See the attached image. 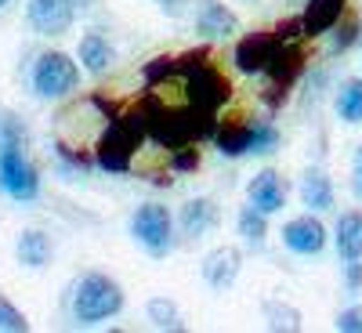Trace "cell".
Listing matches in <instances>:
<instances>
[{
	"label": "cell",
	"instance_id": "obj_13",
	"mask_svg": "<svg viewBox=\"0 0 362 333\" xmlns=\"http://www.w3.org/2000/svg\"><path fill=\"white\" fill-rule=\"evenodd\" d=\"M344 4H348V0H308L305 15H300L305 37H322V33H329V29L341 22Z\"/></svg>",
	"mask_w": 362,
	"mask_h": 333
},
{
	"label": "cell",
	"instance_id": "obj_29",
	"mask_svg": "<svg viewBox=\"0 0 362 333\" xmlns=\"http://www.w3.org/2000/svg\"><path fill=\"white\" fill-rule=\"evenodd\" d=\"M199 167V153L196 148H174V170H196Z\"/></svg>",
	"mask_w": 362,
	"mask_h": 333
},
{
	"label": "cell",
	"instance_id": "obj_10",
	"mask_svg": "<svg viewBox=\"0 0 362 333\" xmlns=\"http://www.w3.org/2000/svg\"><path fill=\"white\" fill-rule=\"evenodd\" d=\"M239 268H243V257H239V250H235V247H218V250H210V254L203 257V279H206L210 286L225 290V286L235 283Z\"/></svg>",
	"mask_w": 362,
	"mask_h": 333
},
{
	"label": "cell",
	"instance_id": "obj_34",
	"mask_svg": "<svg viewBox=\"0 0 362 333\" xmlns=\"http://www.w3.org/2000/svg\"><path fill=\"white\" fill-rule=\"evenodd\" d=\"M4 4H8V0H0V8H4Z\"/></svg>",
	"mask_w": 362,
	"mask_h": 333
},
{
	"label": "cell",
	"instance_id": "obj_28",
	"mask_svg": "<svg viewBox=\"0 0 362 333\" xmlns=\"http://www.w3.org/2000/svg\"><path fill=\"white\" fill-rule=\"evenodd\" d=\"M337 329H341V333H362V305L341 312V315H337Z\"/></svg>",
	"mask_w": 362,
	"mask_h": 333
},
{
	"label": "cell",
	"instance_id": "obj_17",
	"mask_svg": "<svg viewBox=\"0 0 362 333\" xmlns=\"http://www.w3.org/2000/svg\"><path fill=\"white\" fill-rule=\"evenodd\" d=\"M250 124H239V119H228V124L218 131V148L221 156H243L250 153Z\"/></svg>",
	"mask_w": 362,
	"mask_h": 333
},
{
	"label": "cell",
	"instance_id": "obj_32",
	"mask_svg": "<svg viewBox=\"0 0 362 333\" xmlns=\"http://www.w3.org/2000/svg\"><path fill=\"white\" fill-rule=\"evenodd\" d=\"M160 4H163V11L177 15V11H181V4H185V0H160Z\"/></svg>",
	"mask_w": 362,
	"mask_h": 333
},
{
	"label": "cell",
	"instance_id": "obj_4",
	"mask_svg": "<svg viewBox=\"0 0 362 333\" xmlns=\"http://www.w3.org/2000/svg\"><path fill=\"white\" fill-rule=\"evenodd\" d=\"M300 69H305V51H300V44H297V40H279L276 54H272V62L264 66V73H268V80H272L264 102H268L272 109L286 98V90H290V83L300 76Z\"/></svg>",
	"mask_w": 362,
	"mask_h": 333
},
{
	"label": "cell",
	"instance_id": "obj_26",
	"mask_svg": "<svg viewBox=\"0 0 362 333\" xmlns=\"http://www.w3.org/2000/svg\"><path fill=\"white\" fill-rule=\"evenodd\" d=\"M358 18H344V25H337L334 29V40H329V54H341V51H348L355 40H358Z\"/></svg>",
	"mask_w": 362,
	"mask_h": 333
},
{
	"label": "cell",
	"instance_id": "obj_5",
	"mask_svg": "<svg viewBox=\"0 0 362 333\" xmlns=\"http://www.w3.org/2000/svg\"><path fill=\"white\" fill-rule=\"evenodd\" d=\"M134 235H138V243L148 250V254H167L170 250V214H167V206L160 203H145L138 206V214L131 221Z\"/></svg>",
	"mask_w": 362,
	"mask_h": 333
},
{
	"label": "cell",
	"instance_id": "obj_15",
	"mask_svg": "<svg viewBox=\"0 0 362 333\" xmlns=\"http://www.w3.org/2000/svg\"><path fill=\"white\" fill-rule=\"evenodd\" d=\"M337 250H341L344 261L362 257V214L358 210L341 214V221H337Z\"/></svg>",
	"mask_w": 362,
	"mask_h": 333
},
{
	"label": "cell",
	"instance_id": "obj_21",
	"mask_svg": "<svg viewBox=\"0 0 362 333\" xmlns=\"http://www.w3.org/2000/svg\"><path fill=\"white\" fill-rule=\"evenodd\" d=\"M239 235H243L250 247H261L264 243L268 225H264V214H261L257 206H243V210H239Z\"/></svg>",
	"mask_w": 362,
	"mask_h": 333
},
{
	"label": "cell",
	"instance_id": "obj_24",
	"mask_svg": "<svg viewBox=\"0 0 362 333\" xmlns=\"http://www.w3.org/2000/svg\"><path fill=\"white\" fill-rule=\"evenodd\" d=\"M264 315H268V326L272 329H300V315L290 305H276V300H268Z\"/></svg>",
	"mask_w": 362,
	"mask_h": 333
},
{
	"label": "cell",
	"instance_id": "obj_1",
	"mask_svg": "<svg viewBox=\"0 0 362 333\" xmlns=\"http://www.w3.org/2000/svg\"><path fill=\"white\" fill-rule=\"evenodd\" d=\"M141 134H145V119L141 112L138 116H119L102 131L95 153H98V163L112 174H127L131 170V160L141 145Z\"/></svg>",
	"mask_w": 362,
	"mask_h": 333
},
{
	"label": "cell",
	"instance_id": "obj_9",
	"mask_svg": "<svg viewBox=\"0 0 362 333\" xmlns=\"http://www.w3.org/2000/svg\"><path fill=\"white\" fill-rule=\"evenodd\" d=\"M283 243L293 250V254H319L326 247V228L322 221H315L312 214L308 218H293L286 228H283Z\"/></svg>",
	"mask_w": 362,
	"mask_h": 333
},
{
	"label": "cell",
	"instance_id": "obj_11",
	"mask_svg": "<svg viewBox=\"0 0 362 333\" xmlns=\"http://www.w3.org/2000/svg\"><path fill=\"white\" fill-rule=\"evenodd\" d=\"M250 206H257L261 214H276V210H283L286 203V185H283V177L276 170H261L254 181H250Z\"/></svg>",
	"mask_w": 362,
	"mask_h": 333
},
{
	"label": "cell",
	"instance_id": "obj_8",
	"mask_svg": "<svg viewBox=\"0 0 362 333\" xmlns=\"http://www.w3.org/2000/svg\"><path fill=\"white\" fill-rule=\"evenodd\" d=\"M279 47V37L276 33H254V37H243L235 44V66L243 73H264V66L272 62V54Z\"/></svg>",
	"mask_w": 362,
	"mask_h": 333
},
{
	"label": "cell",
	"instance_id": "obj_20",
	"mask_svg": "<svg viewBox=\"0 0 362 333\" xmlns=\"http://www.w3.org/2000/svg\"><path fill=\"white\" fill-rule=\"evenodd\" d=\"M337 112L348 124H362V80H344L337 90Z\"/></svg>",
	"mask_w": 362,
	"mask_h": 333
},
{
	"label": "cell",
	"instance_id": "obj_12",
	"mask_svg": "<svg viewBox=\"0 0 362 333\" xmlns=\"http://www.w3.org/2000/svg\"><path fill=\"white\" fill-rule=\"evenodd\" d=\"M196 29L210 40H221V37H232L239 29V18L221 4V0H203L199 4V15H196Z\"/></svg>",
	"mask_w": 362,
	"mask_h": 333
},
{
	"label": "cell",
	"instance_id": "obj_7",
	"mask_svg": "<svg viewBox=\"0 0 362 333\" xmlns=\"http://www.w3.org/2000/svg\"><path fill=\"white\" fill-rule=\"evenodd\" d=\"M73 0H29V22L44 37H62L73 25Z\"/></svg>",
	"mask_w": 362,
	"mask_h": 333
},
{
	"label": "cell",
	"instance_id": "obj_14",
	"mask_svg": "<svg viewBox=\"0 0 362 333\" xmlns=\"http://www.w3.org/2000/svg\"><path fill=\"white\" fill-rule=\"evenodd\" d=\"M300 199H305V206L312 210H329L334 206V189H329V177L322 170H305V177H300Z\"/></svg>",
	"mask_w": 362,
	"mask_h": 333
},
{
	"label": "cell",
	"instance_id": "obj_25",
	"mask_svg": "<svg viewBox=\"0 0 362 333\" xmlns=\"http://www.w3.org/2000/svg\"><path fill=\"white\" fill-rule=\"evenodd\" d=\"M276 145H279V131L276 127H272V124H254V131H250V153L264 156Z\"/></svg>",
	"mask_w": 362,
	"mask_h": 333
},
{
	"label": "cell",
	"instance_id": "obj_6",
	"mask_svg": "<svg viewBox=\"0 0 362 333\" xmlns=\"http://www.w3.org/2000/svg\"><path fill=\"white\" fill-rule=\"evenodd\" d=\"M0 189L15 199H33L40 192V177L37 167L22 156V148H8L0 153Z\"/></svg>",
	"mask_w": 362,
	"mask_h": 333
},
{
	"label": "cell",
	"instance_id": "obj_30",
	"mask_svg": "<svg viewBox=\"0 0 362 333\" xmlns=\"http://www.w3.org/2000/svg\"><path fill=\"white\" fill-rule=\"evenodd\" d=\"M358 283H362V264H358V257H355V261H348V286L358 290Z\"/></svg>",
	"mask_w": 362,
	"mask_h": 333
},
{
	"label": "cell",
	"instance_id": "obj_31",
	"mask_svg": "<svg viewBox=\"0 0 362 333\" xmlns=\"http://www.w3.org/2000/svg\"><path fill=\"white\" fill-rule=\"evenodd\" d=\"M355 185H358V192H362V148L355 153Z\"/></svg>",
	"mask_w": 362,
	"mask_h": 333
},
{
	"label": "cell",
	"instance_id": "obj_19",
	"mask_svg": "<svg viewBox=\"0 0 362 333\" xmlns=\"http://www.w3.org/2000/svg\"><path fill=\"white\" fill-rule=\"evenodd\" d=\"M109 58H112V51H109V44H105L98 33H87V37L80 40V62H83L90 73H105V69H109Z\"/></svg>",
	"mask_w": 362,
	"mask_h": 333
},
{
	"label": "cell",
	"instance_id": "obj_18",
	"mask_svg": "<svg viewBox=\"0 0 362 333\" xmlns=\"http://www.w3.org/2000/svg\"><path fill=\"white\" fill-rule=\"evenodd\" d=\"M18 257H22V264H29V268H44L47 264V257H51V239L44 235V232H22V239H18Z\"/></svg>",
	"mask_w": 362,
	"mask_h": 333
},
{
	"label": "cell",
	"instance_id": "obj_2",
	"mask_svg": "<svg viewBox=\"0 0 362 333\" xmlns=\"http://www.w3.org/2000/svg\"><path fill=\"white\" fill-rule=\"evenodd\" d=\"M124 308V290L119 283H112L109 276H87L80 279L76 286V297H73V315L76 322H102L109 315H116Z\"/></svg>",
	"mask_w": 362,
	"mask_h": 333
},
{
	"label": "cell",
	"instance_id": "obj_23",
	"mask_svg": "<svg viewBox=\"0 0 362 333\" xmlns=\"http://www.w3.org/2000/svg\"><path fill=\"white\" fill-rule=\"evenodd\" d=\"M148 319H153L160 329H181V319H177V305L167 297H153L148 300Z\"/></svg>",
	"mask_w": 362,
	"mask_h": 333
},
{
	"label": "cell",
	"instance_id": "obj_16",
	"mask_svg": "<svg viewBox=\"0 0 362 333\" xmlns=\"http://www.w3.org/2000/svg\"><path fill=\"white\" fill-rule=\"evenodd\" d=\"M214 221H218L214 199H192L181 210V228H185V235H203L206 228H214Z\"/></svg>",
	"mask_w": 362,
	"mask_h": 333
},
{
	"label": "cell",
	"instance_id": "obj_27",
	"mask_svg": "<svg viewBox=\"0 0 362 333\" xmlns=\"http://www.w3.org/2000/svg\"><path fill=\"white\" fill-rule=\"evenodd\" d=\"M0 329H8V333H25L29 329L25 315L11 305V300H4V297H0Z\"/></svg>",
	"mask_w": 362,
	"mask_h": 333
},
{
	"label": "cell",
	"instance_id": "obj_33",
	"mask_svg": "<svg viewBox=\"0 0 362 333\" xmlns=\"http://www.w3.org/2000/svg\"><path fill=\"white\" fill-rule=\"evenodd\" d=\"M73 4H80V8H87V4H95V0H73Z\"/></svg>",
	"mask_w": 362,
	"mask_h": 333
},
{
	"label": "cell",
	"instance_id": "obj_3",
	"mask_svg": "<svg viewBox=\"0 0 362 333\" xmlns=\"http://www.w3.org/2000/svg\"><path fill=\"white\" fill-rule=\"evenodd\" d=\"M80 83V69L69 54L62 51H47L37 58V69H33V87L40 98H62Z\"/></svg>",
	"mask_w": 362,
	"mask_h": 333
},
{
	"label": "cell",
	"instance_id": "obj_22",
	"mask_svg": "<svg viewBox=\"0 0 362 333\" xmlns=\"http://www.w3.org/2000/svg\"><path fill=\"white\" fill-rule=\"evenodd\" d=\"M8 148H25V127L11 112H0V153Z\"/></svg>",
	"mask_w": 362,
	"mask_h": 333
}]
</instances>
